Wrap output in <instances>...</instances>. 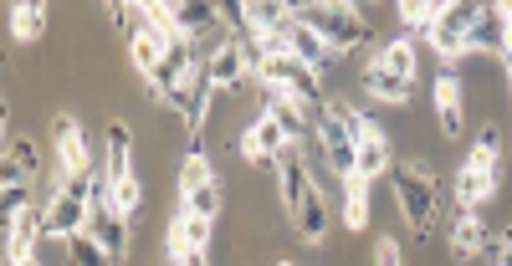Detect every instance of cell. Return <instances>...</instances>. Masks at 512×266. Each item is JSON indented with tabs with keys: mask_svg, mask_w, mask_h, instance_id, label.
<instances>
[{
	"mask_svg": "<svg viewBox=\"0 0 512 266\" xmlns=\"http://www.w3.org/2000/svg\"><path fill=\"white\" fill-rule=\"evenodd\" d=\"M292 16L313 26L323 36V47L338 57V52H354L369 41V26H364V11L359 6H344V0H313V6H292Z\"/></svg>",
	"mask_w": 512,
	"mask_h": 266,
	"instance_id": "1",
	"label": "cell"
},
{
	"mask_svg": "<svg viewBox=\"0 0 512 266\" xmlns=\"http://www.w3.org/2000/svg\"><path fill=\"white\" fill-rule=\"evenodd\" d=\"M390 180H395V200H400V210H405V220H410V231L431 241L436 210H441V200H436V174L425 169V164H395Z\"/></svg>",
	"mask_w": 512,
	"mask_h": 266,
	"instance_id": "2",
	"label": "cell"
},
{
	"mask_svg": "<svg viewBox=\"0 0 512 266\" xmlns=\"http://www.w3.org/2000/svg\"><path fill=\"white\" fill-rule=\"evenodd\" d=\"M256 77H262V87H282V93H287L292 103H303V108H313V113H323V108H328L318 72H313L308 62H297L292 52H287V57H272Z\"/></svg>",
	"mask_w": 512,
	"mask_h": 266,
	"instance_id": "3",
	"label": "cell"
},
{
	"mask_svg": "<svg viewBox=\"0 0 512 266\" xmlns=\"http://www.w3.org/2000/svg\"><path fill=\"white\" fill-rule=\"evenodd\" d=\"M313 133H318L323 159H328L338 174H344V180H349V174H354V159H359V139L344 128V118H338L333 108H323V113L313 118Z\"/></svg>",
	"mask_w": 512,
	"mask_h": 266,
	"instance_id": "4",
	"label": "cell"
},
{
	"mask_svg": "<svg viewBox=\"0 0 512 266\" xmlns=\"http://www.w3.org/2000/svg\"><path fill=\"white\" fill-rule=\"evenodd\" d=\"M52 144H57V159H62V180H57V185L77 180V174H93V164H88V139H82V123H77L72 113H57V118H52Z\"/></svg>",
	"mask_w": 512,
	"mask_h": 266,
	"instance_id": "5",
	"label": "cell"
},
{
	"mask_svg": "<svg viewBox=\"0 0 512 266\" xmlns=\"http://www.w3.org/2000/svg\"><path fill=\"white\" fill-rule=\"evenodd\" d=\"M292 144H287V133L277 128V118H256L251 128H246V139H241V154L251 159V164H262V169H277V159L287 154Z\"/></svg>",
	"mask_w": 512,
	"mask_h": 266,
	"instance_id": "6",
	"label": "cell"
},
{
	"mask_svg": "<svg viewBox=\"0 0 512 266\" xmlns=\"http://www.w3.org/2000/svg\"><path fill=\"white\" fill-rule=\"evenodd\" d=\"M277 185H282V205L292 215H297V205L313 195V174H308V159H303V149H297V144L277 159Z\"/></svg>",
	"mask_w": 512,
	"mask_h": 266,
	"instance_id": "7",
	"label": "cell"
},
{
	"mask_svg": "<svg viewBox=\"0 0 512 266\" xmlns=\"http://www.w3.org/2000/svg\"><path fill=\"white\" fill-rule=\"evenodd\" d=\"M88 236L113 256V261H123L128 256V215H118L113 210V200H103V205H93V220H88Z\"/></svg>",
	"mask_w": 512,
	"mask_h": 266,
	"instance_id": "8",
	"label": "cell"
},
{
	"mask_svg": "<svg viewBox=\"0 0 512 266\" xmlns=\"http://www.w3.org/2000/svg\"><path fill=\"white\" fill-rule=\"evenodd\" d=\"M205 72H210V87H216V93H231V87H241V77L251 72L246 67V52H241V41H221L216 52L205 57Z\"/></svg>",
	"mask_w": 512,
	"mask_h": 266,
	"instance_id": "9",
	"label": "cell"
},
{
	"mask_svg": "<svg viewBox=\"0 0 512 266\" xmlns=\"http://www.w3.org/2000/svg\"><path fill=\"white\" fill-rule=\"evenodd\" d=\"M262 108H267V118H277V128L287 133V144H303L308 139V108L292 103L282 87H262Z\"/></svg>",
	"mask_w": 512,
	"mask_h": 266,
	"instance_id": "10",
	"label": "cell"
},
{
	"mask_svg": "<svg viewBox=\"0 0 512 266\" xmlns=\"http://www.w3.org/2000/svg\"><path fill=\"white\" fill-rule=\"evenodd\" d=\"M169 21H175V31L185 41L205 36V31H216L221 26V6H205V0H180V6H169Z\"/></svg>",
	"mask_w": 512,
	"mask_h": 266,
	"instance_id": "11",
	"label": "cell"
},
{
	"mask_svg": "<svg viewBox=\"0 0 512 266\" xmlns=\"http://www.w3.org/2000/svg\"><path fill=\"white\" fill-rule=\"evenodd\" d=\"M466 52H507V21H502V6H482L477 26L466 31Z\"/></svg>",
	"mask_w": 512,
	"mask_h": 266,
	"instance_id": "12",
	"label": "cell"
},
{
	"mask_svg": "<svg viewBox=\"0 0 512 266\" xmlns=\"http://www.w3.org/2000/svg\"><path fill=\"white\" fill-rule=\"evenodd\" d=\"M41 236H47V231H41V215L26 205L16 220H11V226H6V261H26V256H36V241Z\"/></svg>",
	"mask_w": 512,
	"mask_h": 266,
	"instance_id": "13",
	"label": "cell"
},
{
	"mask_svg": "<svg viewBox=\"0 0 512 266\" xmlns=\"http://www.w3.org/2000/svg\"><path fill=\"white\" fill-rule=\"evenodd\" d=\"M436 118H441L446 139H461V77L456 72L436 77Z\"/></svg>",
	"mask_w": 512,
	"mask_h": 266,
	"instance_id": "14",
	"label": "cell"
},
{
	"mask_svg": "<svg viewBox=\"0 0 512 266\" xmlns=\"http://www.w3.org/2000/svg\"><path fill=\"white\" fill-rule=\"evenodd\" d=\"M287 52H292L297 62H308L313 72H323V62L333 57V52L323 47V36H318L313 26H303V21H297V16L287 21Z\"/></svg>",
	"mask_w": 512,
	"mask_h": 266,
	"instance_id": "15",
	"label": "cell"
},
{
	"mask_svg": "<svg viewBox=\"0 0 512 266\" xmlns=\"http://www.w3.org/2000/svg\"><path fill=\"white\" fill-rule=\"evenodd\" d=\"M128 149H134V133H128V123H108V149H103V174H108V185L128 180Z\"/></svg>",
	"mask_w": 512,
	"mask_h": 266,
	"instance_id": "16",
	"label": "cell"
},
{
	"mask_svg": "<svg viewBox=\"0 0 512 266\" xmlns=\"http://www.w3.org/2000/svg\"><path fill=\"white\" fill-rule=\"evenodd\" d=\"M482 246H487V226L477 220V210H461L456 226H451V256L456 261H472Z\"/></svg>",
	"mask_w": 512,
	"mask_h": 266,
	"instance_id": "17",
	"label": "cell"
},
{
	"mask_svg": "<svg viewBox=\"0 0 512 266\" xmlns=\"http://www.w3.org/2000/svg\"><path fill=\"white\" fill-rule=\"evenodd\" d=\"M497 195V174H482V169H472V164H461V174H456V200H461V210H477V205H487Z\"/></svg>",
	"mask_w": 512,
	"mask_h": 266,
	"instance_id": "18",
	"label": "cell"
},
{
	"mask_svg": "<svg viewBox=\"0 0 512 266\" xmlns=\"http://www.w3.org/2000/svg\"><path fill=\"white\" fill-rule=\"evenodd\" d=\"M390 169H395V164H390V144H384V133L374 128V133H369V139L359 144V159H354V174H359V180H369V185H374V180H379V174H390Z\"/></svg>",
	"mask_w": 512,
	"mask_h": 266,
	"instance_id": "19",
	"label": "cell"
},
{
	"mask_svg": "<svg viewBox=\"0 0 512 266\" xmlns=\"http://www.w3.org/2000/svg\"><path fill=\"white\" fill-rule=\"evenodd\" d=\"M364 87H369L379 103H410V98H415V82L384 72V67H364Z\"/></svg>",
	"mask_w": 512,
	"mask_h": 266,
	"instance_id": "20",
	"label": "cell"
},
{
	"mask_svg": "<svg viewBox=\"0 0 512 266\" xmlns=\"http://www.w3.org/2000/svg\"><path fill=\"white\" fill-rule=\"evenodd\" d=\"M292 220H297V236H303V241H323L328 236V205H323V195L313 190L303 205H297Z\"/></svg>",
	"mask_w": 512,
	"mask_h": 266,
	"instance_id": "21",
	"label": "cell"
},
{
	"mask_svg": "<svg viewBox=\"0 0 512 266\" xmlns=\"http://www.w3.org/2000/svg\"><path fill=\"white\" fill-rule=\"evenodd\" d=\"M369 67H384V72H395V77H405V82H415V41L410 36H400V41H390Z\"/></svg>",
	"mask_w": 512,
	"mask_h": 266,
	"instance_id": "22",
	"label": "cell"
},
{
	"mask_svg": "<svg viewBox=\"0 0 512 266\" xmlns=\"http://www.w3.org/2000/svg\"><path fill=\"white\" fill-rule=\"evenodd\" d=\"M344 220H349V231L369 226V180H359V174L344 180Z\"/></svg>",
	"mask_w": 512,
	"mask_h": 266,
	"instance_id": "23",
	"label": "cell"
},
{
	"mask_svg": "<svg viewBox=\"0 0 512 266\" xmlns=\"http://www.w3.org/2000/svg\"><path fill=\"white\" fill-rule=\"evenodd\" d=\"M41 31H47V6H36V0H26V6H11V36H16V41H36Z\"/></svg>",
	"mask_w": 512,
	"mask_h": 266,
	"instance_id": "24",
	"label": "cell"
},
{
	"mask_svg": "<svg viewBox=\"0 0 512 266\" xmlns=\"http://www.w3.org/2000/svg\"><path fill=\"white\" fill-rule=\"evenodd\" d=\"M67 266H118L88 231H77V236H67Z\"/></svg>",
	"mask_w": 512,
	"mask_h": 266,
	"instance_id": "25",
	"label": "cell"
},
{
	"mask_svg": "<svg viewBox=\"0 0 512 266\" xmlns=\"http://www.w3.org/2000/svg\"><path fill=\"white\" fill-rule=\"evenodd\" d=\"M472 169H482V174H497L502 169V133L487 123L482 133H477V149H472V159H466Z\"/></svg>",
	"mask_w": 512,
	"mask_h": 266,
	"instance_id": "26",
	"label": "cell"
},
{
	"mask_svg": "<svg viewBox=\"0 0 512 266\" xmlns=\"http://www.w3.org/2000/svg\"><path fill=\"white\" fill-rule=\"evenodd\" d=\"M180 215H195V220H216V215H221V190H216V185L185 190V195H180Z\"/></svg>",
	"mask_w": 512,
	"mask_h": 266,
	"instance_id": "27",
	"label": "cell"
},
{
	"mask_svg": "<svg viewBox=\"0 0 512 266\" xmlns=\"http://www.w3.org/2000/svg\"><path fill=\"white\" fill-rule=\"evenodd\" d=\"M441 0H405L400 6V16L410 21V31H436V21H441Z\"/></svg>",
	"mask_w": 512,
	"mask_h": 266,
	"instance_id": "28",
	"label": "cell"
},
{
	"mask_svg": "<svg viewBox=\"0 0 512 266\" xmlns=\"http://www.w3.org/2000/svg\"><path fill=\"white\" fill-rule=\"evenodd\" d=\"M200 185H216V174H210V159L200 149H190L185 154V169H180V195L185 190H200Z\"/></svg>",
	"mask_w": 512,
	"mask_h": 266,
	"instance_id": "29",
	"label": "cell"
},
{
	"mask_svg": "<svg viewBox=\"0 0 512 266\" xmlns=\"http://www.w3.org/2000/svg\"><path fill=\"white\" fill-rule=\"evenodd\" d=\"M431 36V52L441 57V62H456V57H466V36L461 31H446V26H436V31H425Z\"/></svg>",
	"mask_w": 512,
	"mask_h": 266,
	"instance_id": "30",
	"label": "cell"
},
{
	"mask_svg": "<svg viewBox=\"0 0 512 266\" xmlns=\"http://www.w3.org/2000/svg\"><path fill=\"white\" fill-rule=\"evenodd\" d=\"M139 205H144V185L134 180V174H128V180L113 185V210H118V215H134Z\"/></svg>",
	"mask_w": 512,
	"mask_h": 266,
	"instance_id": "31",
	"label": "cell"
},
{
	"mask_svg": "<svg viewBox=\"0 0 512 266\" xmlns=\"http://www.w3.org/2000/svg\"><path fill=\"white\" fill-rule=\"evenodd\" d=\"M26 210V185H0V215H6V226Z\"/></svg>",
	"mask_w": 512,
	"mask_h": 266,
	"instance_id": "32",
	"label": "cell"
},
{
	"mask_svg": "<svg viewBox=\"0 0 512 266\" xmlns=\"http://www.w3.org/2000/svg\"><path fill=\"white\" fill-rule=\"evenodd\" d=\"M6 154H11V159H16L21 169H26V180H31V174H36V144H31V139H16V144H11Z\"/></svg>",
	"mask_w": 512,
	"mask_h": 266,
	"instance_id": "33",
	"label": "cell"
},
{
	"mask_svg": "<svg viewBox=\"0 0 512 266\" xmlns=\"http://www.w3.org/2000/svg\"><path fill=\"white\" fill-rule=\"evenodd\" d=\"M374 266H405L400 246H395V241H379V246H374Z\"/></svg>",
	"mask_w": 512,
	"mask_h": 266,
	"instance_id": "34",
	"label": "cell"
},
{
	"mask_svg": "<svg viewBox=\"0 0 512 266\" xmlns=\"http://www.w3.org/2000/svg\"><path fill=\"white\" fill-rule=\"evenodd\" d=\"M497 266H512V246H502V251H497Z\"/></svg>",
	"mask_w": 512,
	"mask_h": 266,
	"instance_id": "35",
	"label": "cell"
},
{
	"mask_svg": "<svg viewBox=\"0 0 512 266\" xmlns=\"http://www.w3.org/2000/svg\"><path fill=\"white\" fill-rule=\"evenodd\" d=\"M185 266H210V261H205V251H195V256H190Z\"/></svg>",
	"mask_w": 512,
	"mask_h": 266,
	"instance_id": "36",
	"label": "cell"
},
{
	"mask_svg": "<svg viewBox=\"0 0 512 266\" xmlns=\"http://www.w3.org/2000/svg\"><path fill=\"white\" fill-rule=\"evenodd\" d=\"M502 246H512V226H507V231H502Z\"/></svg>",
	"mask_w": 512,
	"mask_h": 266,
	"instance_id": "37",
	"label": "cell"
},
{
	"mask_svg": "<svg viewBox=\"0 0 512 266\" xmlns=\"http://www.w3.org/2000/svg\"><path fill=\"white\" fill-rule=\"evenodd\" d=\"M282 266H292V261H282Z\"/></svg>",
	"mask_w": 512,
	"mask_h": 266,
	"instance_id": "38",
	"label": "cell"
}]
</instances>
